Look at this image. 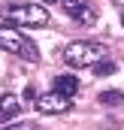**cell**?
Here are the masks:
<instances>
[{"instance_id": "obj_6", "label": "cell", "mask_w": 124, "mask_h": 130, "mask_svg": "<svg viewBox=\"0 0 124 130\" xmlns=\"http://www.w3.org/2000/svg\"><path fill=\"white\" fill-rule=\"evenodd\" d=\"M18 109H21V103H18L15 94H0V121L15 118V115H18Z\"/></svg>"}, {"instance_id": "obj_13", "label": "cell", "mask_w": 124, "mask_h": 130, "mask_svg": "<svg viewBox=\"0 0 124 130\" xmlns=\"http://www.w3.org/2000/svg\"><path fill=\"white\" fill-rule=\"evenodd\" d=\"M121 24H124V12H121Z\"/></svg>"}, {"instance_id": "obj_8", "label": "cell", "mask_w": 124, "mask_h": 130, "mask_svg": "<svg viewBox=\"0 0 124 130\" xmlns=\"http://www.w3.org/2000/svg\"><path fill=\"white\" fill-rule=\"evenodd\" d=\"M100 103H103V106H121L124 94L121 91H103V94H100Z\"/></svg>"}, {"instance_id": "obj_1", "label": "cell", "mask_w": 124, "mask_h": 130, "mask_svg": "<svg viewBox=\"0 0 124 130\" xmlns=\"http://www.w3.org/2000/svg\"><path fill=\"white\" fill-rule=\"evenodd\" d=\"M0 18L9 27H45L49 24V9L39 3H3Z\"/></svg>"}, {"instance_id": "obj_3", "label": "cell", "mask_w": 124, "mask_h": 130, "mask_svg": "<svg viewBox=\"0 0 124 130\" xmlns=\"http://www.w3.org/2000/svg\"><path fill=\"white\" fill-rule=\"evenodd\" d=\"M0 48L9 52V55H15V58H21V61H36L39 58L36 45H33L24 33H18L15 27H9V24H0Z\"/></svg>"}, {"instance_id": "obj_5", "label": "cell", "mask_w": 124, "mask_h": 130, "mask_svg": "<svg viewBox=\"0 0 124 130\" xmlns=\"http://www.w3.org/2000/svg\"><path fill=\"white\" fill-rule=\"evenodd\" d=\"M36 109L42 112V115H61L70 109V97H61V94H42V97H36Z\"/></svg>"}, {"instance_id": "obj_7", "label": "cell", "mask_w": 124, "mask_h": 130, "mask_svg": "<svg viewBox=\"0 0 124 130\" xmlns=\"http://www.w3.org/2000/svg\"><path fill=\"white\" fill-rule=\"evenodd\" d=\"M76 91H79V79H76V76L67 73V76H58V79H55V94H61V97H73Z\"/></svg>"}, {"instance_id": "obj_4", "label": "cell", "mask_w": 124, "mask_h": 130, "mask_svg": "<svg viewBox=\"0 0 124 130\" xmlns=\"http://www.w3.org/2000/svg\"><path fill=\"white\" fill-rule=\"evenodd\" d=\"M61 9L79 24H94L97 21V9L91 0H61Z\"/></svg>"}, {"instance_id": "obj_12", "label": "cell", "mask_w": 124, "mask_h": 130, "mask_svg": "<svg viewBox=\"0 0 124 130\" xmlns=\"http://www.w3.org/2000/svg\"><path fill=\"white\" fill-rule=\"evenodd\" d=\"M45 3H58V0H45Z\"/></svg>"}, {"instance_id": "obj_9", "label": "cell", "mask_w": 124, "mask_h": 130, "mask_svg": "<svg viewBox=\"0 0 124 130\" xmlns=\"http://www.w3.org/2000/svg\"><path fill=\"white\" fill-rule=\"evenodd\" d=\"M91 70L97 73V76H109V73H115L118 67H115V61H106V58H103V61H97V64H94Z\"/></svg>"}, {"instance_id": "obj_2", "label": "cell", "mask_w": 124, "mask_h": 130, "mask_svg": "<svg viewBox=\"0 0 124 130\" xmlns=\"http://www.w3.org/2000/svg\"><path fill=\"white\" fill-rule=\"evenodd\" d=\"M64 64L73 67V70H82V67H94L97 61L109 58L106 55V45L103 42H94V39H82V42H70L64 48Z\"/></svg>"}, {"instance_id": "obj_10", "label": "cell", "mask_w": 124, "mask_h": 130, "mask_svg": "<svg viewBox=\"0 0 124 130\" xmlns=\"http://www.w3.org/2000/svg\"><path fill=\"white\" fill-rule=\"evenodd\" d=\"M3 130H36V127H33L30 121H18V124H6Z\"/></svg>"}, {"instance_id": "obj_11", "label": "cell", "mask_w": 124, "mask_h": 130, "mask_svg": "<svg viewBox=\"0 0 124 130\" xmlns=\"http://www.w3.org/2000/svg\"><path fill=\"white\" fill-rule=\"evenodd\" d=\"M36 97H39V94H36V88H33V85H27V88H24V100H30V103H33Z\"/></svg>"}]
</instances>
